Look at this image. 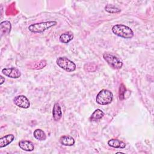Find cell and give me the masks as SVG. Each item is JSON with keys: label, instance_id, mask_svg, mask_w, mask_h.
<instances>
[{"label": "cell", "instance_id": "obj_1", "mask_svg": "<svg viewBox=\"0 0 154 154\" xmlns=\"http://www.w3.org/2000/svg\"><path fill=\"white\" fill-rule=\"evenodd\" d=\"M112 31L116 35L124 38H131L134 36L132 29L123 24L114 25L112 27Z\"/></svg>", "mask_w": 154, "mask_h": 154}, {"label": "cell", "instance_id": "obj_2", "mask_svg": "<svg viewBox=\"0 0 154 154\" xmlns=\"http://www.w3.org/2000/svg\"><path fill=\"white\" fill-rule=\"evenodd\" d=\"M57 25L56 21H46L31 24L28 26V29L34 33H40L50 28Z\"/></svg>", "mask_w": 154, "mask_h": 154}, {"label": "cell", "instance_id": "obj_3", "mask_svg": "<svg viewBox=\"0 0 154 154\" xmlns=\"http://www.w3.org/2000/svg\"><path fill=\"white\" fill-rule=\"evenodd\" d=\"M113 99L112 93L106 89L100 90L96 96V101L100 105H108L111 103Z\"/></svg>", "mask_w": 154, "mask_h": 154}, {"label": "cell", "instance_id": "obj_4", "mask_svg": "<svg viewBox=\"0 0 154 154\" xmlns=\"http://www.w3.org/2000/svg\"><path fill=\"white\" fill-rule=\"evenodd\" d=\"M57 65L68 72H73L76 69V64L66 57H60L57 59Z\"/></svg>", "mask_w": 154, "mask_h": 154}, {"label": "cell", "instance_id": "obj_5", "mask_svg": "<svg viewBox=\"0 0 154 154\" xmlns=\"http://www.w3.org/2000/svg\"><path fill=\"white\" fill-rule=\"evenodd\" d=\"M103 58L108 64L114 69H120L123 66L122 61L118 57L112 54L109 53H104Z\"/></svg>", "mask_w": 154, "mask_h": 154}, {"label": "cell", "instance_id": "obj_6", "mask_svg": "<svg viewBox=\"0 0 154 154\" xmlns=\"http://www.w3.org/2000/svg\"><path fill=\"white\" fill-rule=\"evenodd\" d=\"M13 102L16 106L24 109H27L30 106L28 99L24 95L16 96L13 99Z\"/></svg>", "mask_w": 154, "mask_h": 154}, {"label": "cell", "instance_id": "obj_7", "mask_svg": "<svg viewBox=\"0 0 154 154\" xmlns=\"http://www.w3.org/2000/svg\"><path fill=\"white\" fill-rule=\"evenodd\" d=\"M1 72L5 76L13 79H16L21 76V72L16 67L4 68L2 69Z\"/></svg>", "mask_w": 154, "mask_h": 154}, {"label": "cell", "instance_id": "obj_8", "mask_svg": "<svg viewBox=\"0 0 154 154\" xmlns=\"http://www.w3.org/2000/svg\"><path fill=\"white\" fill-rule=\"evenodd\" d=\"M19 147L23 150L31 152L34 149V143L28 140H21L19 142Z\"/></svg>", "mask_w": 154, "mask_h": 154}, {"label": "cell", "instance_id": "obj_9", "mask_svg": "<svg viewBox=\"0 0 154 154\" xmlns=\"http://www.w3.org/2000/svg\"><path fill=\"white\" fill-rule=\"evenodd\" d=\"M52 117L56 122L59 121L62 117L61 108L58 103H55L52 109Z\"/></svg>", "mask_w": 154, "mask_h": 154}, {"label": "cell", "instance_id": "obj_10", "mask_svg": "<svg viewBox=\"0 0 154 154\" xmlns=\"http://www.w3.org/2000/svg\"><path fill=\"white\" fill-rule=\"evenodd\" d=\"M1 28V35L2 36L3 35L8 34L10 32L11 29V23L8 20L3 21L0 24Z\"/></svg>", "mask_w": 154, "mask_h": 154}, {"label": "cell", "instance_id": "obj_11", "mask_svg": "<svg viewBox=\"0 0 154 154\" xmlns=\"http://www.w3.org/2000/svg\"><path fill=\"white\" fill-rule=\"evenodd\" d=\"M14 140V136L13 134H8L0 138V148L4 147L10 144Z\"/></svg>", "mask_w": 154, "mask_h": 154}, {"label": "cell", "instance_id": "obj_12", "mask_svg": "<svg viewBox=\"0 0 154 154\" xmlns=\"http://www.w3.org/2000/svg\"><path fill=\"white\" fill-rule=\"evenodd\" d=\"M60 143L63 146H72L75 144V140L70 135H63L60 137Z\"/></svg>", "mask_w": 154, "mask_h": 154}, {"label": "cell", "instance_id": "obj_13", "mask_svg": "<svg viewBox=\"0 0 154 154\" xmlns=\"http://www.w3.org/2000/svg\"><path fill=\"white\" fill-rule=\"evenodd\" d=\"M108 144L114 148L123 149L126 147V144L122 141L119 140L117 139H111L108 141Z\"/></svg>", "mask_w": 154, "mask_h": 154}, {"label": "cell", "instance_id": "obj_14", "mask_svg": "<svg viewBox=\"0 0 154 154\" xmlns=\"http://www.w3.org/2000/svg\"><path fill=\"white\" fill-rule=\"evenodd\" d=\"M73 38V34L72 32L68 31L63 33L60 36V41L63 43H68Z\"/></svg>", "mask_w": 154, "mask_h": 154}, {"label": "cell", "instance_id": "obj_15", "mask_svg": "<svg viewBox=\"0 0 154 154\" xmlns=\"http://www.w3.org/2000/svg\"><path fill=\"white\" fill-rule=\"evenodd\" d=\"M104 116V112L100 109H96L90 117V120L91 122H96L101 119Z\"/></svg>", "mask_w": 154, "mask_h": 154}, {"label": "cell", "instance_id": "obj_16", "mask_svg": "<svg viewBox=\"0 0 154 154\" xmlns=\"http://www.w3.org/2000/svg\"><path fill=\"white\" fill-rule=\"evenodd\" d=\"M33 135L36 140L39 141H43L46 139V135L45 132L40 129H35L33 132Z\"/></svg>", "mask_w": 154, "mask_h": 154}, {"label": "cell", "instance_id": "obj_17", "mask_svg": "<svg viewBox=\"0 0 154 154\" xmlns=\"http://www.w3.org/2000/svg\"><path fill=\"white\" fill-rule=\"evenodd\" d=\"M105 10L109 13H117L121 11V9L119 7L111 4L106 5L105 7Z\"/></svg>", "mask_w": 154, "mask_h": 154}, {"label": "cell", "instance_id": "obj_18", "mask_svg": "<svg viewBox=\"0 0 154 154\" xmlns=\"http://www.w3.org/2000/svg\"><path fill=\"white\" fill-rule=\"evenodd\" d=\"M126 91V88L125 85L122 83L120 84L119 87V96L120 100H123L125 98V93Z\"/></svg>", "mask_w": 154, "mask_h": 154}, {"label": "cell", "instance_id": "obj_19", "mask_svg": "<svg viewBox=\"0 0 154 154\" xmlns=\"http://www.w3.org/2000/svg\"><path fill=\"white\" fill-rule=\"evenodd\" d=\"M97 65L94 63H88L84 65V70L87 72H94L97 69Z\"/></svg>", "mask_w": 154, "mask_h": 154}, {"label": "cell", "instance_id": "obj_20", "mask_svg": "<svg viewBox=\"0 0 154 154\" xmlns=\"http://www.w3.org/2000/svg\"><path fill=\"white\" fill-rule=\"evenodd\" d=\"M46 61L45 60H42L38 63H35V65L32 66V69H42L46 66Z\"/></svg>", "mask_w": 154, "mask_h": 154}, {"label": "cell", "instance_id": "obj_21", "mask_svg": "<svg viewBox=\"0 0 154 154\" xmlns=\"http://www.w3.org/2000/svg\"><path fill=\"white\" fill-rule=\"evenodd\" d=\"M0 79H1L0 84L2 85V84L5 82V78H4L2 76H0Z\"/></svg>", "mask_w": 154, "mask_h": 154}]
</instances>
